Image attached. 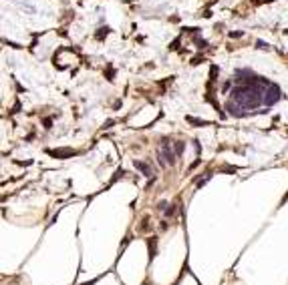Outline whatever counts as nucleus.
Here are the masks:
<instances>
[{
	"instance_id": "obj_1",
	"label": "nucleus",
	"mask_w": 288,
	"mask_h": 285,
	"mask_svg": "<svg viewBox=\"0 0 288 285\" xmlns=\"http://www.w3.org/2000/svg\"><path fill=\"white\" fill-rule=\"evenodd\" d=\"M280 100V88L276 84H268V88L264 91V105H274Z\"/></svg>"
}]
</instances>
